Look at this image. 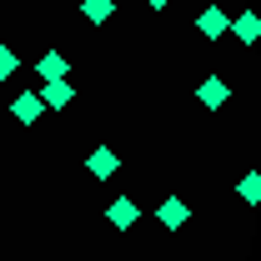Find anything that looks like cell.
Instances as JSON below:
<instances>
[{"label": "cell", "instance_id": "2", "mask_svg": "<svg viewBox=\"0 0 261 261\" xmlns=\"http://www.w3.org/2000/svg\"><path fill=\"white\" fill-rule=\"evenodd\" d=\"M86 171H91V176H96V181H111V176H116V171H121V156H116V151H111V146H96V151H91V156H86Z\"/></svg>", "mask_w": 261, "mask_h": 261}, {"label": "cell", "instance_id": "13", "mask_svg": "<svg viewBox=\"0 0 261 261\" xmlns=\"http://www.w3.org/2000/svg\"><path fill=\"white\" fill-rule=\"evenodd\" d=\"M146 5H151V10H166V5H171V0H146Z\"/></svg>", "mask_w": 261, "mask_h": 261}, {"label": "cell", "instance_id": "10", "mask_svg": "<svg viewBox=\"0 0 261 261\" xmlns=\"http://www.w3.org/2000/svg\"><path fill=\"white\" fill-rule=\"evenodd\" d=\"M81 15H86L91 25H106V20L116 15V0H81Z\"/></svg>", "mask_w": 261, "mask_h": 261}, {"label": "cell", "instance_id": "3", "mask_svg": "<svg viewBox=\"0 0 261 261\" xmlns=\"http://www.w3.org/2000/svg\"><path fill=\"white\" fill-rule=\"evenodd\" d=\"M196 100H201L206 111H216V106H226V100H231V86L221 81V75H206V81L196 86Z\"/></svg>", "mask_w": 261, "mask_h": 261}, {"label": "cell", "instance_id": "5", "mask_svg": "<svg viewBox=\"0 0 261 261\" xmlns=\"http://www.w3.org/2000/svg\"><path fill=\"white\" fill-rule=\"evenodd\" d=\"M35 96H40V106H50V111H65V106L75 100V86H70V81H45Z\"/></svg>", "mask_w": 261, "mask_h": 261}, {"label": "cell", "instance_id": "4", "mask_svg": "<svg viewBox=\"0 0 261 261\" xmlns=\"http://www.w3.org/2000/svg\"><path fill=\"white\" fill-rule=\"evenodd\" d=\"M106 221H111L116 231H130L136 221H141V211H136V201H130V196H116V201L106 206Z\"/></svg>", "mask_w": 261, "mask_h": 261}, {"label": "cell", "instance_id": "1", "mask_svg": "<svg viewBox=\"0 0 261 261\" xmlns=\"http://www.w3.org/2000/svg\"><path fill=\"white\" fill-rule=\"evenodd\" d=\"M156 221H161L166 231H181L186 221H191V206H186L181 196H166L161 206H156Z\"/></svg>", "mask_w": 261, "mask_h": 261}, {"label": "cell", "instance_id": "7", "mask_svg": "<svg viewBox=\"0 0 261 261\" xmlns=\"http://www.w3.org/2000/svg\"><path fill=\"white\" fill-rule=\"evenodd\" d=\"M40 111H45V106H40V96H35V91H25V96L10 100V116H15L20 126H35V121H40Z\"/></svg>", "mask_w": 261, "mask_h": 261}, {"label": "cell", "instance_id": "11", "mask_svg": "<svg viewBox=\"0 0 261 261\" xmlns=\"http://www.w3.org/2000/svg\"><path fill=\"white\" fill-rule=\"evenodd\" d=\"M236 196H241V201H246V206H256V201H261V176H256V171H251V176H241V181H236Z\"/></svg>", "mask_w": 261, "mask_h": 261}, {"label": "cell", "instance_id": "8", "mask_svg": "<svg viewBox=\"0 0 261 261\" xmlns=\"http://www.w3.org/2000/svg\"><path fill=\"white\" fill-rule=\"evenodd\" d=\"M35 70H40V81H65V75H70V61H65L61 50H45V56L35 61Z\"/></svg>", "mask_w": 261, "mask_h": 261}, {"label": "cell", "instance_id": "12", "mask_svg": "<svg viewBox=\"0 0 261 261\" xmlns=\"http://www.w3.org/2000/svg\"><path fill=\"white\" fill-rule=\"evenodd\" d=\"M15 70H20V56H15L10 45H0V81H10Z\"/></svg>", "mask_w": 261, "mask_h": 261}, {"label": "cell", "instance_id": "6", "mask_svg": "<svg viewBox=\"0 0 261 261\" xmlns=\"http://www.w3.org/2000/svg\"><path fill=\"white\" fill-rule=\"evenodd\" d=\"M226 25H231V15H226V10H216V5L196 15V31L206 35V40H221V35H226Z\"/></svg>", "mask_w": 261, "mask_h": 261}, {"label": "cell", "instance_id": "9", "mask_svg": "<svg viewBox=\"0 0 261 261\" xmlns=\"http://www.w3.org/2000/svg\"><path fill=\"white\" fill-rule=\"evenodd\" d=\"M226 31H236V40H241V45H256V35H261V20L251 15V10H246V15H236V20H231Z\"/></svg>", "mask_w": 261, "mask_h": 261}]
</instances>
